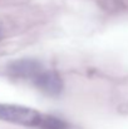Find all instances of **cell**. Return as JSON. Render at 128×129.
I'll list each match as a JSON object with an SVG mask.
<instances>
[{
	"label": "cell",
	"mask_w": 128,
	"mask_h": 129,
	"mask_svg": "<svg viewBox=\"0 0 128 129\" xmlns=\"http://www.w3.org/2000/svg\"><path fill=\"white\" fill-rule=\"evenodd\" d=\"M43 115L35 109L13 105V104H0V120L24 125V127H37L40 124Z\"/></svg>",
	"instance_id": "cell-1"
},
{
	"label": "cell",
	"mask_w": 128,
	"mask_h": 129,
	"mask_svg": "<svg viewBox=\"0 0 128 129\" xmlns=\"http://www.w3.org/2000/svg\"><path fill=\"white\" fill-rule=\"evenodd\" d=\"M34 83L48 95H58L63 89V80L55 72H44L34 78Z\"/></svg>",
	"instance_id": "cell-2"
},
{
	"label": "cell",
	"mask_w": 128,
	"mask_h": 129,
	"mask_svg": "<svg viewBox=\"0 0 128 129\" xmlns=\"http://www.w3.org/2000/svg\"><path fill=\"white\" fill-rule=\"evenodd\" d=\"M10 72L14 75L18 77H23V78H35L38 74H40L42 67L39 63L34 61V60H19L15 61L10 65Z\"/></svg>",
	"instance_id": "cell-3"
},
{
	"label": "cell",
	"mask_w": 128,
	"mask_h": 129,
	"mask_svg": "<svg viewBox=\"0 0 128 129\" xmlns=\"http://www.w3.org/2000/svg\"><path fill=\"white\" fill-rule=\"evenodd\" d=\"M39 127L42 129H68L67 124L63 120H60L55 117H52V115L43 117Z\"/></svg>",
	"instance_id": "cell-4"
}]
</instances>
